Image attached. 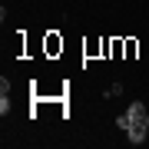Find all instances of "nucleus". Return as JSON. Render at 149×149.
<instances>
[{"mask_svg": "<svg viewBox=\"0 0 149 149\" xmlns=\"http://www.w3.org/2000/svg\"><path fill=\"white\" fill-rule=\"evenodd\" d=\"M0 113H3V116H7V113H10V100H7V93L0 96Z\"/></svg>", "mask_w": 149, "mask_h": 149, "instance_id": "obj_4", "label": "nucleus"}, {"mask_svg": "<svg viewBox=\"0 0 149 149\" xmlns=\"http://www.w3.org/2000/svg\"><path fill=\"white\" fill-rule=\"evenodd\" d=\"M116 126L123 129V133H126V129L133 126V116H129V109H126V113H119V116H116Z\"/></svg>", "mask_w": 149, "mask_h": 149, "instance_id": "obj_3", "label": "nucleus"}, {"mask_svg": "<svg viewBox=\"0 0 149 149\" xmlns=\"http://www.w3.org/2000/svg\"><path fill=\"white\" fill-rule=\"evenodd\" d=\"M146 133H149V116H139V119H133V126L126 129V139H129L133 146H139V143L146 139Z\"/></svg>", "mask_w": 149, "mask_h": 149, "instance_id": "obj_1", "label": "nucleus"}, {"mask_svg": "<svg viewBox=\"0 0 149 149\" xmlns=\"http://www.w3.org/2000/svg\"><path fill=\"white\" fill-rule=\"evenodd\" d=\"M129 116H133V119H139V116H149V113H146V106H143V103H129Z\"/></svg>", "mask_w": 149, "mask_h": 149, "instance_id": "obj_2", "label": "nucleus"}]
</instances>
